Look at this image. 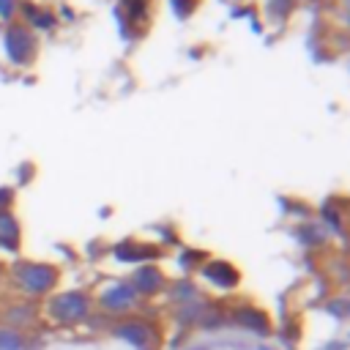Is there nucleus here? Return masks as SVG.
<instances>
[{
  "label": "nucleus",
  "instance_id": "f257e3e1",
  "mask_svg": "<svg viewBox=\"0 0 350 350\" xmlns=\"http://www.w3.org/2000/svg\"><path fill=\"white\" fill-rule=\"evenodd\" d=\"M60 282V271L52 262H30V260H19L11 268V284L16 287V293H22L27 301H38V298H49L55 293Z\"/></svg>",
  "mask_w": 350,
  "mask_h": 350
},
{
  "label": "nucleus",
  "instance_id": "f03ea898",
  "mask_svg": "<svg viewBox=\"0 0 350 350\" xmlns=\"http://www.w3.org/2000/svg\"><path fill=\"white\" fill-rule=\"evenodd\" d=\"M93 295L88 290H66V293H57L46 301V306L41 309V314L52 323V325H60V328H74V325H82L90 314H93Z\"/></svg>",
  "mask_w": 350,
  "mask_h": 350
},
{
  "label": "nucleus",
  "instance_id": "7ed1b4c3",
  "mask_svg": "<svg viewBox=\"0 0 350 350\" xmlns=\"http://www.w3.org/2000/svg\"><path fill=\"white\" fill-rule=\"evenodd\" d=\"M112 336L123 339L129 347L134 350H161L164 345V331L156 320H148V317H139V314H126L123 320H118L112 328H109Z\"/></svg>",
  "mask_w": 350,
  "mask_h": 350
},
{
  "label": "nucleus",
  "instance_id": "20e7f679",
  "mask_svg": "<svg viewBox=\"0 0 350 350\" xmlns=\"http://www.w3.org/2000/svg\"><path fill=\"white\" fill-rule=\"evenodd\" d=\"M139 295L134 293V287L129 282H112L107 284L98 295H93V304L104 312V314H112V317H126L134 312Z\"/></svg>",
  "mask_w": 350,
  "mask_h": 350
},
{
  "label": "nucleus",
  "instance_id": "39448f33",
  "mask_svg": "<svg viewBox=\"0 0 350 350\" xmlns=\"http://www.w3.org/2000/svg\"><path fill=\"white\" fill-rule=\"evenodd\" d=\"M230 320L243 328V331H252L254 336H271L273 325H271V314L254 304H243V306H235L230 312Z\"/></svg>",
  "mask_w": 350,
  "mask_h": 350
},
{
  "label": "nucleus",
  "instance_id": "423d86ee",
  "mask_svg": "<svg viewBox=\"0 0 350 350\" xmlns=\"http://www.w3.org/2000/svg\"><path fill=\"white\" fill-rule=\"evenodd\" d=\"M200 276L208 284L219 287V290H232V287L241 284V271L232 262H227V260H211V262H205L200 268Z\"/></svg>",
  "mask_w": 350,
  "mask_h": 350
},
{
  "label": "nucleus",
  "instance_id": "0eeeda50",
  "mask_svg": "<svg viewBox=\"0 0 350 350\" xmlns=\"http://www.w3.org/2000/svg\"><path fill=\"white\" fill-rule=\"evenodd\" d=\"M129 284L134 287V293H137L139 298H153V295L164 293L167 276H164L161 268H156V265H142V268L134 271V276L129 279Z\"/></svg>",
  "mask_w": 350,
  "mask_h": 350
},
{
  "label": "nucleus",
  "instance_id": "6e6552de",
  "mask_svg": "<svg viewBox=\"0 0 350 350\" xmlns=\"http://www.w3.org/2000/svg\"><path fill=\"white\" fill-rule=\"evenodd\" d=\"M38 320H41V309L36 306V301H16L14 306H8V309L3 312V325L16 328V331L30 328V325L38 323Z\"/></svg>",
  "mask_w": 350,
  "mask_h": 350
},
{
  "label": "nucleus",
  "instance_id": "1a4fd4ad",
  "mask_svg": "<svg viewBox=\"0 0 350 350\" xmlns=\"http://www.w3.org/2000/svg\"><path fill=\"white\" fill-rule=\"evenodd\" d=\"M0 246L8 252L19 249V221L8 211H0Z\"/></svg>",
  "mask_w": 350,
  "mask_h": 350
},
{
  "label": "nucleus",
  "instance_id": "9d476101",
  "mask_svg": "<svg viewBox=\"0 0 350 350\" xmlns=\"http://www.w3.org/2000/svg\"><path fill=\"white\" fill-rule=\"evenodd\" d=\"M27 347V336L16 328L0 325V350H25Z\"/></svg>",
  "mask_w": 350,
  "mask_h": 350
},
{
  "label": "nucleus",
  "instance_id": "9b49d317",
  "mask_svg": "<svg viewBox=\"0 0 350 350\" xmlns=\"http://www.w3.org/2000/svg\"><path fill=\"white\" fill-rule=\"evenodd\" d=\"M3 276H5V268H3V262H0V282H3Z\"/></svg>",
  "mask_w": 350,
  "mask_h": 350
}]
</instances>
